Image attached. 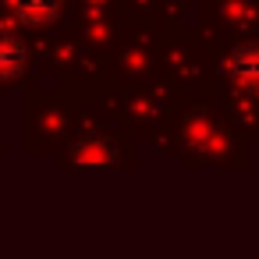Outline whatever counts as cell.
I'll return each mask as SVG.
<instances>
[{"label": "cell", "instance_id": "1", "mask_svg": "<svg viewBox=\"0 0 259 259\" xmlns=\"http://www.w3.org/2000/svg\"><path fill=\"white\" fill-rule=\"evenodd\" d=\"M57 8H61V0H15V11H18L25 22H36V25L54 22Z\"/></svg>", "mask_w": 259, "mask_h": 259}, {"label": "cell", "instance_id": "2", "mask_svg": "<svg viewBox=\"0 0 259 259\" xmlns=\"http://www.w3.org/2000/svg\"><path fill=\"white\" fill-rule=\"evenodd\" d=\"M22 64H25L22 47H18L15 39H8V36H0V78L18 75V71H22Z\"/></svg>", "mask_w": 259, "mask_h": 259}]
</instances>
